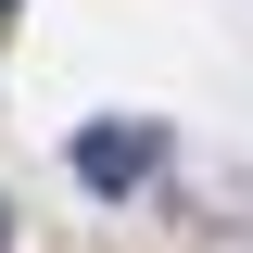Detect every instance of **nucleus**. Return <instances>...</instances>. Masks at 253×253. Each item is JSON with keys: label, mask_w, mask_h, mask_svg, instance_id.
<instances>
[{"label": "nucleus", "mask_w": 253, "mask_h": 253, "mask_svg": "<svg viewBox=\"0 0 253 253\" xmlns=\"http://www.w3.org/2000/svg\"><path fill=\"white\" fill-rule=\"evenodd\" d=\"M63 165H76V190L126 203V190L165 165V126H152V114H101V126H76V139H63Z\"/></svg>", "instance_id": "f257e3e1"}, {"label": "nucleus", "mask_w": 253, "mask_h": 253, "mask_svg": "<svg viewBox=\"0 0 253 253\" xmlns=\"http://www.w3.org/2000/svg\"><path fill=\"white\" fill-rule=\"evenodd\" d=\"M0 241H13V215H0Z\"/></svg>", "instance_id": "f03ea898"}, {"label": "nucleus", "mask_w": 253, "mask_h": 253, "mask_svg": "<svg viewBox=\"0 0 253 253\" xmlns=\"http://www.w3.org/2000/svg\"><path fill=\"white\" fill-rule=\"evenodd\" d=\"M0 13H13V0H0Z\"/></svg>", "instance_id": "7ed1b4c3"}]
</instances>
